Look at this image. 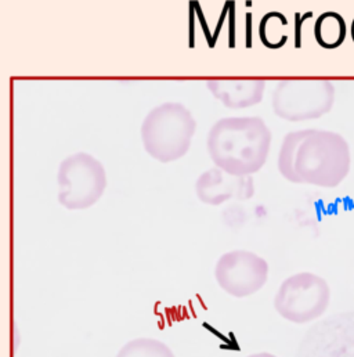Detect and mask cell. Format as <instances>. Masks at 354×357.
<instances>
[{"instance_id":"cell-5","label":"cell","mask_w":354,"mask_h":357,"mask_svg":"<svg viewBox=\"0 0 354 357\" xmlns=\"http://www.w3.org/2000/svg\"><path fill=\"white\" fill-rule=\"evenodd\" d=\"M335 100V89L325 79H288L272 94L274 112L288 121H306L327 114Z\"/></svg>"},{"instance_id":"cell-8","label":"cell","mask_w":354,"mask_h":357,"mask_svg":"<svg viewBox=\"0 0 354 357\" xmlns=\"http://www.w3.org/2000/svg\"><path fill=\"white\" fill-rule=\"evenodd\" d=\"M215 278L220 288L231 296L247 298L259 292L268 278V265L254 252L231 251L217 261Z\"/></svg>"},{"instance_id":"cell-4","label":"cell","mask_w":354,"mask_h":357,"mask_svg":"<svg viewBox=\"0 0 354 357\" xmlns=\"http://www.w3.org/2000/svg\"><path fill=\"white\" fill-rule=\"evenodd\" d=\"M330 301L331 289L323 277L314 273H298L279 285L274 307L286 321L307 324L324 316Z\"/></svg>"},{"instance_id":"cell-16","label":"cell","mask_w":354,"mask_h":357,"mask_svg":"<svg viewBox=\"0 0 354 357\" xmlns=\"http://www.w3.org/2000/svg\"><path fill=\"white\" fill-rule=\"evenodd\" d=\"M247 357H277L272 354H268V352H261V354H254V355H249Z\"/></svg>"},{"instance_id":"cell-15","label":"cell","mask_w":354,"mask_h":357,"mask_svg":"<svg viewBox=\"0 0 354 357\" xmlns=\"http://www.w3.org/2000/svg\"><path fill=\"white\" fill-rule=\"evenodd\" d=\"M248 21V36H247V47H251V14L247 15Z\"/></svg>"},{"instance_id":"cell-11","label":"cell","mask_w":354,"mask_h":357,"mask_svg":"<svg viewBox=\"0 0 354 357\" xmlns=\"http://www.w3.org/2000/svg\"><path fill=\"white\" fill-rule=\"evenodd\" d=\"M348 35V26L344 17L335 11L323 13L314 25V36L324 49L339 47Z\"/></svg>"},{"instance_id":"cell-10","label":"cell","mask_w":354,"mask_h":357,"mask_svg":"<svg viewBox=\"0 0 354 357\" xmlns=\"http://www.w3.org/2000/svg\"><path fill=\"white\" fill-rule=\"evenodd\" d=\"M263 79H212L208 88L229 108H247L263 98Z\"/></svg>"},{"instance_id":"cell-1","label":"cell","mask_w":354,"mask_h":357,"mask_svg":"<svg viewBox=\"0 0 354 357\" xmlns=\"http://www.w3.org/2000/svg\"><path fill=\"white\" fill-rule=\"evenodd\" d=\"M278 168L292 183L337 187L351 172L349 144L334 132H292L281 144Z\"/></svg>"},{"instance_id":"cell-3","label":"cell","mask_w":354,"mask_h":357,"mask_svg":"<svg viewBox=\"0 0 354 357\" xmlns=\"http://www.w3.org/2000/svg\"><path fill=\"white\" fill-rule=\"evenodd\" d=\"M195 133V119L178 102H165L144 119L141 137L147 153L161 162H172L185 155Z\"/></svg>"},{"instance_id":"cell-2","label":"cell","mask_w":354,"mask_h":357,"mask_svg":"<svg viewBox=\"0 0 354 357\" xmlns=\"http://www.w3.org/2000/svg\"><path fill=\"white\" fill-rule=\"evenodd\" d=\"M271 133L263 119L224 118L209 132L208 150L216 167L234 176H248L265 165Z\"/></svg>"},{"instance_id":"cell-13","label":"cell","mask_w":354,"mask_h":357,"mask_svg":"<svg viewBox=\"0 0 354 357\" xmlns=\"http://www.w3.org/2000/svg\"><path fill=\"white\" fill-rule=\"evenodd\" d=\"M116 357H175V354L158 340L139 338L128 342Z\"/></svg>"},{"instance_id":"cell-9","label":"cell","mask_w":354,"mask_h":357,"mask_svg":"<svg viewBox=\"0 0 354 357\" xmlns=\"http://www.w3.org/2000/svg\"><path fill=\"white\" fill-rule=\"evenodd\" d=\"M197 195L208 205H222L230 199H245L254 194L251 178L234 176L222 169H210L197 181Z\"/></svg>"},{"instance_id":"cell-17","label":"cell","mask_w":354,"mask_h":357,"mask_svg":"<svg viewBox=\"0 0 354 357\" xmlns=\"http://www.w3.org/2000/svg\"><path fill=\"white\" fill-rule=\"evenodd\" d=\"M352 39H353L354 42V20L353 22H352Z\"/></svg>"},{"instance_id":"cell-6","label":"cell","mask_w":354,"mask_h":357,"mask_svg":"<svg viewBox=\"0 0 354 357\" xmlns=\"http://www.w3.org/2000/svg\"><path fill=\"white\" fill-rule=\"evenodd\" d=\"M59 185V199L68 209L91 206L102 195L107 185L104 167L90 154H74L60 165Z\"/></svg>"},{"instance_id":"cell-7","label":"cell","mask_w":354,"mask_h":357,"mask_svg":"<svg viewBox=\"0 0 354 357\" xmlns=\"http://www.w3.org/2000/svg\"><path fill=\"white\" fill-rule=\"evenodd\" d=\"M295 357H354V310L313 324L303 335Z\"/></svg>"},{"instance_id":"cell-12","label":"cell","mask_w":354,"mask_h":357,"mask_svg":"<svg viewBox=\"0 0 354 357\" xmlns=\"http://www.w3.org/2000/svg\"><path fill=\"white\" fill-rule=\"evenodd\" d=\"M288 20L284 14L277 11L267 13L259 25V35L262 43L268 49L282 47L288 40V35L284 32Z\"/></svg>"},{"instance_id":"cell-14","label":"cell","mask_w":354,"mask_h":357,"mask_svg":"<svg viewBox=\"0 0 354 357\" xmlns=\"http://www.w3.org/2000/svg\"><path fill=\"white\" fill-rule=\"evenodd\" d=\"M310 17H313V13H311V11L306 13L303 17L300 15V13H296V15H295V21H296V29H295L296 43H295V46H296V49L300 47V24H302L306 18H310Z\"/></svg>"}]
</instances>
